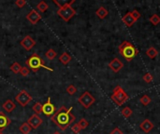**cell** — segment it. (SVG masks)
Here are the masks:
<instances>
[{
  "label": "cell",
  "instance_id": "cell-12",
  "mask_svg": "<svg viewBox=\"0 0 160 134\" xmlns=\"http://www.w3.org/2000/svg\"><path fill=\"white\" fill-rule=\"evenodd\" d=\"M12 120L8 118L3 112H0V132H2L8 126L10 125Z\"/></svg>",
  "mask_w": 160,
  "mask_h": 134
},
{
  "label": "cell",
  "instance_id": "cell-5",
  "mask_svg": "<svg viewBox=\"0 0 160 134\" xmlns=\"http://www.w3.org/2000/svg\"><path fill=\"white\" fill-rule=\"evenodd\" d=\"M111 99L113 101L114 104H116L118 106H121L128 100V95L125 93L121 86H116L113 89V93L111 96Z\"/></svg>",
  "mask_w": 160,
  "mask_h": 134
},
{
  "label": "cell",
  "instance_id": "cell-27",
  "mask_svg": "<svg viewBox=\"0 0 160 134\" xmlns=\"http://www.w3.org/2000/svg\"><path fill=\"white\" fill-rule=\"evenodd\" d=\"M78 125L80 126L81 129H85L88 127L89 123H88V121L85 119V118H82V119H80V121L78 122Z\"/></svg>",
  "mask_w": 160,
  "mask_h": 134
},
{
  "label": "cell",
  "instance_id": "cell-33",
  "mask_svg": "<svg viewBox=\"0 0 160 134\" xmlns=\"http://www.w3.org/2000/svg\"><path fill=\"white\" fill-rule=\"evenodd\" d=\"M131 14H132V17L134 18V20L135 21H137V20H138L141 18V13L138 12V10H136V9H134L132 12H131Z\"/></svg>",
  "mask_w": 160,
  "mask_h": 134
},
{
  "label": "cell",
  "instance_id": "cell-13",
  "mask_svg": "<svg viewBox=\"0 0 160 134\" xmlns=\"http://www.w3.org/2000/svg\"><path fill=\"white\" fill-rule=\"evenodd\" d=\"M109 66H110V68H111L113 72L118 73V72L123 68V67H124V64H123V62H122L119 59L115 58V59H113V60L109 63Z\"/></svg>",
  "mask_w": 160,
  "mask_h": 134
},
{
  "label": "cell",
  "instance_id": "cell-35",
  "mask_svg": "<svg viewBox=\"0 0 160 134\" xmlns=\"http://www.w3.org/2000/svg\"><path fill=\"white\" fill-rule=\"evenodd\" d=\"M111 134H124V133H123V131L119 128H115V129H113L112 130Z\"/></svg>",
  "mask_w": 160,
  "mask_h": 134
},
{
  "label": "cell",
  "instance_id": "cell-14",
  "mask_svg": "<svg viewBox=\"0 0 160 134\" xmlns=\"http://www.w3.org/2000/svg\"><path fill=\"white\" fill-rule=\"evenodd\" d=\"M140 128L142 129V131L145 133H149L153 129H154V124L149 120V119H144L140 125Z\"/></svg>",
  "mask_w": 160,
  "mask_h": 134
},
{
  "label": "cell",
  "instance_id": "cell-34",
  "mask_svg": "<svg viewBox=\"0 0 160 134\" xmlns=\"http://www.w3.org/2000/svg\"><path fill=\"white\" fill-rule=\"evenodd\" d=\"M20 74L23 76H27L29 75V69L27 68V67H22V70H21Z\"/></svg>",
  "mask_w": 160,
  "mask_h": 134
},
{
  "label": "cell",
  "instance_id": "cell-17",
  "mask_svg": "<svg viewBox=\"0 0 160 134\" xmlns=\"http://www.w3.org/2000/svg\"><path fill=\"white\" fill-rule=\"evenodd\" d=\"M72 60L71 56L69 54H68L67 52H64L60 55L59 57V61L64 64V65H67L68 62H70V61Z\"/></svg>",
  "mask_w": 160,
  "mask_h": 134
},
{
  "label": "cell",
  "instance_id": "cell-6",
  "mask_svg": "<svg viewBox=\"0 0 160 134\" xmlns=\"http://www.w3.org/2000/svg\"><path fill=\"white\" fill-rule=\"evenodd\" d=\"M78 102L80 103V104H82L84 108H89L92 104H94V103L95 102V97L89 92V91H85L83 92L79 98H78Z\"/></svg>",
  "mask_w": 160,
  "mask_h": 134
},
{
  "label": "cell",
  "instance_id": "cell-11",
  "mask_svg": "<svg viewBox=\"0 0 160 134\" xmlns=\"http://www.w3.org/2000/svg\"><path fill=\"white\" fill-rule=\"evenodd\" d=\"M21 46H22L25 50H31L32 49H33L35 47L36 45V41L32 38L30 36H26L22 41L20 42Z\"/></svg>",
  "mask_w": 160,
  "mask_h": 134
},
{
  "label": "cell",
  "instance_id": "cell-19",
  "mask_svg": "<svg viewBox=\"0 0 160 134\" xmlns=\"http://www.w3.org/2000/svg\"><path fill=\"white\" fill-rule=\"evenodd\" d=\"M95 14H97L98 17L100 19H105L107 15H108V10H107L104 7H100L97 11H95Z\"/></svg>",
  "mask_w": 160,
  "mask_h": 134
},
{
  "label": "cell",
  "instance_id": "cell-1",
  "mask_svg": "<svg viewBox=\"0 0 160 134\" xmlns=\"http://www.w3.org/2000/svg\"><path fill=\"white\" fill-rule=\"evenodd\" d=\"M71 111L72 107H69L68 109L66 106L63 105L51 117V120L60 129V130H66L75 121L76 117L71 113Z\"/></svg>",
  "mask_w": 160,
  "mask_h": 134
},
{
  "label": "cell",
  "instance_id": "cell-8",
  "mask_svg": "<svg viewBox=\"0 0 160 134\" xmlns=\"http://www.w3.org/2000/svg\"><path fill=\"white\" fill-rule=\"evenodd\" d=\"M55 105H53L51 102V98L49 97L47 102L42 104V113H43L46 116H52L53 115L55 114Z\"/></svg>",
  "mask_w": 160,
  "mask_h": 134
},
{
  "label": "cell",
  "instance_id": "cell-22",
  "mask_svg": "<svg viewBox=\"0 0 160 134\" xmlns=\"http://www.w3.org/2000/svg\"><path fill=\"white\" fill-rule=\"evenodd\" d=\"M10 70H12L14 74H19L21 70H22V66H21L19 62H14L12 64V66H10Z\"/></svg>",
  "mask_w": 160,
  "mask_h": 134
},
{
  "label": "cell",
  "instance_id": "cell-32",
  "mask_svg": "<svg viewBox=\"0 0 160 134\" xmlns=\"http://www.w3.org/2000/svg\"><path fill=\"white\" fill-rule=\"evenodd\" d=\"M26 1L25 0H17V1L15 2V5L18 7V8H24L25 5H26Z\"/></svg>",
  "mask_w": 160,
  "mask_h": 134
},
{
  "label": "cell",
  "instance_id": "cell-4",
  "mask_svg": "<svg viewBox=\"0 0 160 134\" xmlns=\"http://www.w3.org/2000/svg\"><path fill=\"white\" fill-rule=\"evenodd\" d=\"M75 3V0H71V1H68L63 7L59 8L57 10V15L64 21H69L71 18H73L76 15V10L72 8V4Z\"/></svg>",
  "mask_w": 160,
  "mask_h": 134
},
{
  "label": "cell",
  "instance_id": "cell-18",
  "mask_svg": "<svg viewBox=\"0 0 160 134\" xmlns=\"http://www.w3.org/2000/svg\"><path fill=\"white\" fill-rule=\"evenodd\" d=\"M19 130H20L21 133H23V134H29L32 130V128L29 126V124L27 122H25V123H23V124L20 126Z\"/></svg>",
  "mask_w": 160,
  "mask_h": 134
},
{
  "label": "cell",
  "instance_id": "cell-21",
  "mask_svg": "<svg viewBox=\"0 0 160 134\" xmlns=\"http://www.w3.org/2000/svg\"><path fill=\"white\" fill-rule=\"evenodd\" d=\"M45 56H46V58L49 59V60H53V59H55L56 56H57V53H56V51H55V49H50L47 50Z\"/></svg>",
  "mask_w": 160,
  "mask_h": 134
},
{
  "label": "cell",
  "instance_id": "cell-25",
  "mask_svg": "<svg viewBox=\"0 0 160 134\" xmlns=\"http://www.w3.org/2000/svg\"><path fill=\"white\" fill-rule=\"evenodd\" d=\"M140 102L143 104V105H148L149 104H150L151 102H152V99L149 97L148 95H143L142 97H141V99H140Z\"/></svg>",
  "mask_w": 160,
  "mask_h": 134
},
{
  "label": "cell",
  "instance_id": "cell-23",
  "mask_svg": "<svg viewBox=\"0 0 160 134\" xmlns=\"http://www.w3.org/2000/svg\"><path fill=\"white\" fill-rule=\"evenodd\" d=\"M38 9L40 11V12H45V11L49 8V6L47 3H45V1H40L38 5H37Z\"/></svg>",
  "mask_w": 160,
  "mask_h": 134
},
{
  "label": "cell",
  "instance_id": "cell-24",
  "mask_svg": "<svg viewBox=\"0 0 160 134\" xmlns=\"http://www.w3.org/2000/svg\"><path fill=\"white\" fill-rule=\"evenodd\" d=\"M32 109H33V111L35 112L36 115H39L42 113V104L40 103H36L33 107H32Z\"/></svg>",
  "mask_w": 160,
  "mask_h": 134
},
{
  "label": "cell",
  "instance_id": "cell-16",
  "mask_svg": "<svg viewBox=\"0 0 160 134\" xmlns=\"http://www.w3.org/2000/svg\"><path fill=\"white\" fill-rule=\"evenodd\" d=\"M15 108H16V105H15V104L12 102V100H8V101H6V102L3 104V109L6 112H8V113L12 112Z\"/></svg>",
  "mask_w": 160,
  "mask_h": 134
},
{
  "label": "cell",
  "instance_id": "cell-10",
  "mask_svg": "<svg viewBox=\"0 0 160 134\" xmlns=\"http://www.w3.org/2000/svg\"><path fill=\"white\" fill-rule=\"evenodd\" d=\"M26 20L30 22L31 24L35 25L41 20V15L38 12L36 9H32L30 12L26 15Z\"/></svg>",
  "mask_w": 160,
  "mask_h": 134
},
{
  "label": "cell",
  "instance_id": "cell-30",
  "mask_svg": "<svg viewBox=\"0 0 160 134\" xmlns=\"http://www.w3.org/2000/svg\"><path fill=\"white\" fill-rule=\"evenodd\" d=\"M142 79H143V81L146 82V83H151V82L153 81V79H154V77H153V75H152L150 73H146V74L143 75Z\"/></svg>",
  "mask_w": 160,
  "mask_h": 134
},
{
  "label": "cell",
  "instance_id": "cell-31",
  "mask_svg": "<svg viewBox=\"0 0 160 134\" xmlns=\"http://www.w3.org/2000/svg\"><path fill=\"white\" fill-rule=\"evenodd\" d=\"M71 130H72V132H74L75 134H78V133H80V131L82 129H81L80 126L78 125V123H75V124L71 125Z\"/></svg>",
  "mask_w": 160,
  "mask_h": 134
},
{
  "label": "cell",
  "instance_id": "cell-28",
  "mask_svg": "<svg viewBox=\"0 0 160 134\" xmlns=\"http://www.w3.org/2000/svg\"><path fill=\"white\" fill-rule=\"evenodd\" d=\"M122 115L125 116V117H129L131 115H132V110L129 108V107H125L123 110H122Z\"/></svg>",
  "mask_w": 160,
  "mask_h": 134
},
{
  "label": "cell",
  "instance_id": "cell-20",
  "mask_svg": "<svg viewBox=\"0 0 160 134\" xmlns=\"http://www.w3.org/2000/svg\"><path fill=\"white\" fill-rule=\"evenodd\" d=\"M146 54L149 58H151V59H155L156 56L158 55V51L156 49H155L154 47H151V48H149L146 51Z\"/></svg>",
  "mask_w": 160,
  "mask_h": 134
},
{
  "label": "cell",
  "instance_id": "cell-36",
  "mask_svg": "<svg viewBox=\"0 0 160 134\" xmlns=\"http://www.w3.org/2000/svg\"><path fill=\"white\" fill-rule=\"evenodd\" d=\"M52 134H61V133H60L59 131H55V132H53Z\"/></svg>",
  "mask_w": 160,
  "mask_h": 134
},
{
  "label": "cell",
  "instance_id": "cell-3",
  "mask_svg": "<svg viewBox=\"0 0 160 134\" xmlns=\"http://www.w3.org/2000/svg\"><path fill=\"white\" fill-rule=\"evenodd\" d=\"M25 64L27 67H29V68L33 71V72H38L40 68H44V69H47L51 72L53 71V69L50 68V67H47L44 62H43V60H42L40 57H39V55L38 53H33L31 55V57L26 60L25 62Z\"/></svg>",
  "mask_w": 160,
  "mask_h": 134
},
{
  "label": "cell",
  "instance_id": "cell-2",
  "mask_svg": "<svg viewBox=\"0 0 160 134\" xmlns=\"http://www.w3.org/2000/svg\"><path fill=\"white\" fill-rule=\"evenodd\" d=\"M119 53L124 59L127 62H130L138 54V50L129 41H124L119 46Z\"/></svg>",
  "mask_w": 160,
  "mask_h": 134
},
{
  "label": "cell",
  "instance_id": "cell-7",
  "mask_svg": "<svg viewBox=\"0 0 160 134\" xmlns=\"http://www.w3.org/2000/svg\"><path fill=\"white\" fill-rule=\"evenodd\" d=\"M15 100L17 103L23 107H25L31 101H32V96L25 91H21L15 97Z\"/></svg>",
  "mask_w": 160,
  "mask_h": 134
},
{
  "label": "cell",
  "instance_id": "cell-26",
  "mask_svg": "<svg viewBox=\"0 0 160 134\" xmlns=\"http://www.w3.org/2000/svg\"><path fill=\"white\" fill-rule=\"evenodd\" d=\"M150 22L153 24V25H157L159 22H160V17L157 15V14H154V15H152L151 16V18H150Z\"/></svg>",
  "mask_w": 160,
  "mask_h": 134
},
{
  "label": "cell",
  "instance_id": "cell-37",
  "mask_svg": "<svg viewBox=\"0 0 160 134\" xmlns=\"http://www.w3.org/2000/svg\"><path fill=\"white\" fill-rule=\"evenodd\" d=\"M0 134H3V133H2V132H0Z\"/></svg>",
  "mask_w": 160,
  "mask_h": 134
},
{
  "label": "cell",
  "instance_id": "cell-29",
  "mask_svg": "<svg viewBox=\"0 0 160 134\" xmlns=\"http://www.w3.org/2000/svg\"><path fill=\"white\" fill-rule=\"evenodd\" d=\"M66 91L69 94V95H73V94H75L76 91H77V88L74 86V85H69L68 87H67L66 88Z\"/></svg>",
  "mask_w": 160,
  "mask_h": 134
},
{
  "label": "cell",
  "instance_id": "cell-15",
  "mask_svg": "<svg viewBox=\"0 0 160 134\" xmlns=\"http://www.w3.org/2000/svg\"><path fill=\"white\" fill-rule=\"evenodd\" d=\"M123 21L125 22V24L127 26V27H131L135 22H136V21L134 20V18L132 17V14H131V12H127L124 17H123Z\"/></svg>",
  "mask_w": 160,
  "mask_h": 134
},
{
  "label": "cell",
  "instance_id": "cell-9",
  "mask_svg": "<svg viewBox=\"0 0 160 134\" xmlns=\"http://www.w3.org/2000/svg\"><path fill=\"white\" fill-rule=\"evenodd\" d=\"M27 123L29 124V126L32 128V129H37L42 124V118L38 115L34 114L33 116H31L27 119Z\"/></svg>",
  "mask_w": 160,
  "mask_h": 134
}]
</instances>
